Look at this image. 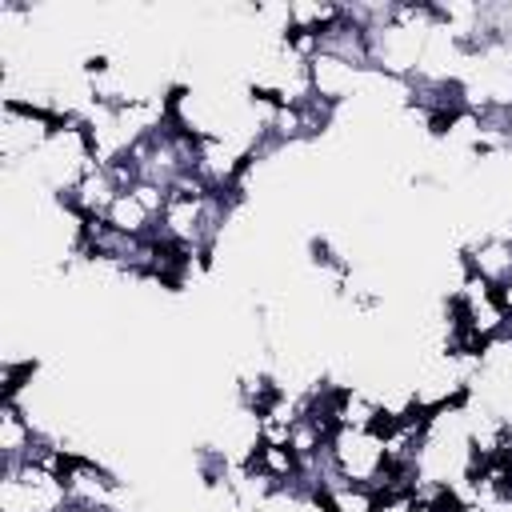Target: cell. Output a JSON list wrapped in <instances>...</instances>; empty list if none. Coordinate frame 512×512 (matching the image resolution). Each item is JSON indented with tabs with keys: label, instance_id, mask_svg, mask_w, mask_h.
<instances>
[{
	"label": "cell",
	"instance_id": "6da1fadb",
	"mask_svg": "<svg viewBox=\"0 0 512 512\" xmlns=\"http://www.w3.org/2000/svg\"><path fill=\"white\" fill-rule=\"evenodd\" d=\"M324 452H328V464L336 468V476L352 480V484L380 488V480L388 472L384 440H380V432H368V428H336L328 436Z\"/></svg>",
	"mask_w": 512,
	"mask_h": 512
},
{
	"label": "cell",
	"instance_id": "7a4b0ae2",
	"mask_svg": "<svg viewBox=\"0 0 512 512\" xmlns=\"http://www.w3.org/2000/svg\"><path fill=\"white\" fill-rule=\"evenodd\" d=\"M56 116L52 112H40V108H28L20 100H4V116H0V156L4 164H20L24 156H36L44 152V144H52L56 136Z\"/></svg>",
	"mask_w": 512,
	"mask_h": 512
},
{
	"label": "cell",
	"instance_id": "3957f363",
	"mask_svg": "<svg viewBox=\"0 0 512 512\" xmlns=\"http://www.w3.org/2000/svg\"><path fill=\"white\" fill-rule=\"evenodd\" d=\"M120 196L116 176L108 172V164H92L84 168L72 184L60 188V204L76 216V220H104V212L112 208V200Z\"/></svg>",
	"mask_w": 512,
	"mask_h": 512
},
{
	"label": "cell",
	"instance_id": "277c9868",
	"mask_svg": "<svg viewBox=\"0 0 512 512\" xmlns=\"http://www.w3.org/2000/svg\"><path fill=\"white\" fill-rule=\"evenodd\" d=\"M64 488H68V500L72 504H88V508H116V496H120V480L104 468V464H96V460H88V456H68V464H64Z\"/></svg>",
	"mask_w": 512,
	"mask_h": 512
},
{
	"label": "cell",
	"instance_id": "5b68a950",
	"mask_svg": "<svg viewBox=\"0 0 512 512\" xmlns=\"http://www.w3.org/2000/svg\"><path fill=\"white\" fill-rule=\"evenodd\" d=\"M364 68H356V64H348V60H340V56H328V52H316L312 60H308V88H312V96L316 100H324V104H344L348 96H356L360 88H364Z\"/></svg>",
	"mask_w": 512,
	"mask_h": 512
},
{
	"label": "cell",
	"instance_id": "8992f818",
	"mask_svg": "<svg viewBox=\"0 0 512 512\" xmlns=\"http://www.w3.org/2000/svg\"><path fill=\"white\" fill-rule=\"evenodd\" d=\"M464 272L484 280V284H492L500 292L512 280V240H504L496 232L480 236L476 244L464 248Z\"/></svg>",
	"mask_w": 512,
	"mask_h": 512
},
{
	"label": "cell",
	"instance_id": "52a82bcc",
	"mask_svg": "<svg viewBox=\"0 0 512 512\" xmlns=\"http://www.w3.org/2000/svg\"><path fill=\"white\" fill-rule=\"evenodd\" d=\"M320 496H324V508H328V512H376V508H380L376 488L340 480L332 464H328V472L320 476Z\"/></svg>",
	"mask_w": 512,
	"mask_h": 512
},
{
	"label": "cell",
	"instance_id": "ba28073f",
	"mask_svg": "<svg viewBox=\"0 0 512 512\" xmlns=\"http://www.w3.org/2000/svg\"><path fill=\"white\" fill-rule=\"evenodd\" d=\"M36 436H40V432H36L32 420L24 416L20 400H4V404H0V464H20Z\"/></svg>",
	"mask_w": 512,
	"mask_h": 512
},
{
	"label": "cell",
	"instance_id": "9c48e42d",
	"mask_svg": "<svg viewBox=\"0 0 512 512\" xmlns=\"http://www.w3.org/2000/svg\"><path fill=\"white\" fill-rule=\"evenodd\" d=\"M104 224H108L112 232H124V236H136V240H148V236L156 232V216H152L132 192H120V196L112 200V208L104 212Z\"/></svg>",
	"mask_w": 512,
	"mask_h": 512
},
{
	"label": "cell",
	"instance_id": "30bf717a",
	"mask_svg": "<svg viewBox=\"0 0 512 512\" xmlns=\"http://www.w3.org/2000/svg\"><path fill=\"white\" fill-rule=\"evenodd\" d=\"M340 12H344V4H332V0H320V4L316 0H296V4H288V28L320 36L328 24L340 20Z\"/></svg>",
	"mask_w": 512,
	"mask_h": 512
},
{
	"label": "cell",
	"instance_id": "8fae6325",
	"mask_svg": "<svg viewBox=\"0 0 512 512\" xmlns=\"http://www.w3.org/2000/svg\"><path fill=\"white\" fill-rule=\"evenodd\" d=\"M128 192H132V196H136V200H140V204H144V208H148V212H152L156 220H160V212L168 208V188H160V184H148V180H136V184H132Z\"/></svg>",
	"mask_w": 512,
	"mask_h": 512
},
{
	"label": "cell",
	"instance_id": "7c38bea8",
	"mask_svg": "<svg viewBox=\"0 0 512 512\" xmlns=\"http://www.w3.org/2000/svg\"><path fill=\"white\" fill-rule=\"evenodd\" d=\"M376 512H416V504H412V496H388V500H380Z\"/></svg>",
	"mask_w": 512,
	"mask_h": 512
},
{
	"label": "cell",
	"instance_id": "4fadbf2b",
	"mask_svg": "<svg viewBox=\"0 0 512 512\" xmlns=\"http://www.w3.org/2000/svg\"><path fill=\"white\" fill-rule=\"evenodd\" d=\"M508 124H512V108H508Z\"/></svg>",
	"mask_w": 512,
	"mask_h": 512
}]
</instances>
